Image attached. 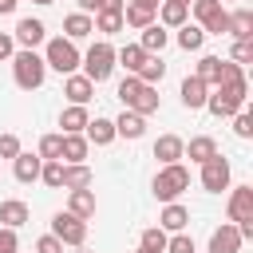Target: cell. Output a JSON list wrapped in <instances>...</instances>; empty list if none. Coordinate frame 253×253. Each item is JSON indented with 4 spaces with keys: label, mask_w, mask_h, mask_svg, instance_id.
Segmentation results:
<instances>
[{
    "label": "cell",
    "mask_w": 253,
    "mask_h": 253,
    "mask_svg": "<svg viewBox=\"0 0 253 253\" xmlns=\"http://www.w3.org/2000/svg\"><path fill=\"white\" fill-rule=\"evenodd\" d=\"M8 63H12V79H16L20 91H40V87H43V79H47V63H43L40 51H32V47H16V55H12Z\"/></svg>",
    "instance_id": "6da1fadb"
},
{
    "label": "cell",
    "mask_w": 253,
    "mask_h": 253,
    "mask_svg": "<svg viewBox=\"0 0 253 253\" xmlns=\"http://www.w3.org/2000/svg\"><path fill=\"white\" fill-rule=\"evenodd\" d=\"M150 190H154L158 202H178V198L190 190V170H186L182 162H166V166H158Z\"/></svg>",
    "instance_id": "7a4b0ae2"
},
{
    "label": "cell",
    "mask_w": 253,
    "mask_h": 253,
    "mask_svg": "<svg viewBox=\"0 0 253 253\" xmlns=\"http://www.w3.org/2000/svg\"><path fill=\"white\" fill-rule=\"evenodd\" d=\"M79 59H83V51H79L67 36H51V40H43V63H47V71L71 75V71H79Z\"/></svg>",
    "instance_id": "3957f363"
},
{
    "label": "cell",
    "mask_w": 253,
    "mask_h": 253,
    "mask_svg": "<svg viewBox=\"0 0 253 253\" xmlns=\"http://www.w3.org/2000/svg\"><path fill=\"white\" fill-rule=\"evenodd\" d=\"M190 16L206 36H229V12L221 0H190Z\"/></svg>",
    "instance_id": "277c9868"
},
{
    "label": "cell",
    "mask_w": 253,
    "mask_h": 253,
    "mask_svg": "<svg viewBox=\"0 0 253 253\" xmlns=\"http://www.w3.org/2000/svg\"><path fill=\"white\" fill-rule=\"evenodd\" d=\"M79 67H83V75H87L91 83H103V79H111V71H115V47H111L107 40L91 43V47L83 51Z\"/></svg>",
    "instance_id": "5b68a950"
},
{
    "label": "cell",
    "mask_w": 253,
    "mask_h": 253,
    "mask_svg": "<svg viewBox=\"0 0 253 253\" xmlns=\"http://www.w3.org/2000/svg\"><path fill=\"white\" fill-rule=\"evenodd\" d=\"M198 182H202L206 194H221V190H229V186H233V166H229V158H221V150H217L213 158H206Z\"/></svg>",
    "instance_id": "8992f818"
},
{
    "label": "cell",
    "mask_w": 253,
    "mask_h": 253,
    "mask_svg": "<svg viewBox=\"0 0 253 253\" xmlns=\"http://www.w3.org/2000/svg\"><path fill=\"white\" fill-rule=\"evenodd\" d=\"M51 233H55L63 245H75V249H83V245H87V221H83V217H75L71 210L51 213Z\"/></svg>",
    "instance_id": "52a82bcc"
},
{
    "label": "cell",
    "mask_w": 253,
    "mask_h": 253,
    "mask_svg": "<svg viewBox=\"0 0 253 253\" xmlns=\"http://www.w3.org/2000/svg\"><path fill=\"white\" fill-rule=\"evenodd\" d=\"M225 217H229L233 225H237V221H249V217H253V186H229Z\"/></svg>",
    "instance_id": "ba28073f"
},
{
    "label": "cell",
    "mask_w": 253,
    "mask_h": 253,
    "mask_svg": "<svg viewBox=\"0 0 253 253\" xmlns=\"http://www.w3.org/2000/svg\"><path fill=\"white\" fill-rule=\"evenodd\" d=\"M12 40H16V47H32V51H36V47L47 40V28H43V20H32V16H24V20L16 24Z\"/></svg>",
    "instance_id": "9c48e42d"
},
{
    "label": "cell",
    "mask_w": 253,
    "mask_h": 253,
    "mask_svg": "<svg viewBox=\"0 0 253 253\" xmlns=\"http://www.w3.org/2000/svg\"><path fill=\"white\" fill-rule=\"evenodd\" d=\"M206 253H241V233L233 221H221L213 233H210V249Z\"/></svg>",
    "instance_id": "30bf717a"
},
{
    "label": "cell",
    "mask_w": 253,
    "mask_h": 253,
    "mask_svg": "<svg viewBox=\"0 0 253 253\" xmlns=\"http://www.w3.org/2000/svg\"><path fill=\"white\" fill-rule=\"evenodd\" d=\"M63 95H67V103L87 107V103H91V95H95V83H91L83 71H71V75H63Z\"/></svg>",
    "instance_id": "8fae6325"
},
{
    "label": "cell",
    "mask_w": 253,
    "mask_h": 253,
    "mask_svg": "<svg viewBox=\"0 0 253 253\" xmlns=\"http://www.w3.org/2000/svg\"><path fill=\"white\" fill-rule=\"evenodd\" d=\"M178 99H182V107H186V111H202V107H206V99H210V87H206L198 75H186V79H182V87H178Z\"/></svg>",
    "instance_id": "7c38bea8"
},
{
    "label": "cell",
    "mask_w": 253,
    "mask_h": 253,
    "mask_svg": "<svg viewBox=\"0 0 253 253\" xmlns=\"http://www.w3.org/2000/svg\"><path fill=\"white\" fill-rule=\"evenodd\" d=\"M115 134H119V138H130V142H138V138L146 134V115H138V111L123 107V115L115 119Z\"/></svg>",
    "instance_id": "4fadbf2b"
},
{
    "label": "cell",
    "mask_w": 253,
    "mask_h": 253,
    "mask_svg": "<svg viewBox=\"0 0 253 253\" xmlns=\"http://www.w3.org/2000/svg\"><path fill=\"white\" fill-rule=\"evenodd\" d=\"M40 166H43V158L32 154V150H20V154L12 158V174H16V182H24V186L40 182Z\"/></svg>",
    "instance_id": "5bb4252c"
},
{
    "label": "cell",
    "mask_w": 253,
    "mask_h": 253,
    "mask_svg": "<svg viewBox=\"0 0 253 253\" xmlns=\"http://www.w3.org/2000/svg\"><path fill=\"white\" fill-rule=\"evenodd\" d=\"M190 225V210L182 202H162V213H158V229L166 233H182Z\"/></svg>",
    "instance_id": "9a60e30c"
},
{
    "label": "cell",
    "mask_w": 253,
    "mask_h": 253,
    "mask_svg": "<svg viewBox=\"0 0 253 253\" xmlns=\"http://www.w3.org/2000/svg\"><path fill=\"white\" fill-rule=\"evenodd\" d=\"M83 138L91 142V146H111L119 134H115V119H103V115H95L87 126H83Z\"/></svg>",
    "instance_id": "2e32d148"
},
{
    "label": "cell",
    "mask_w": 253,
    "mask_h": 253,
    "mask_svg": "<svg viewBox=\"0 0 253 253\" xmlns=\"http://www.w3.org/2000/svg\"><path fill=\"white\" fill-rule=\"evenodd\" d=\"M28 221H32L28 202H20V198H4V202H0V225L20 229V225H28Z\"/></svg>",
    "instance_id": "e0dca14e"
},
{
    "label": "cell",
    "mask_w": 253,
    "mask_h": 253,
    "mask_svg": "<svg viewBox=\"0 0 253 253\" xmlns=\"http://www.w3.org/2000/svg\"><path fill=\"white\" fill-rule=\"evenodd\" d=\"M154 4H142V0H126V8H123V24L126 28H134V32H142L146 24H154Z\"/></svg>",
    "instance_id": "ac0fdd59"
},
{
    "label": "cell",
    "mask_w": 253,
    "mask_h": 253,
    "mask_svg": "<svg viewBox=\"0 0 253 253\" xmlns=\"http://www.w3.org/2000/svg\"><path fill=\"white\" fill-rule=\"evenodd\" d=\"M170 43V28H162L158 20L154 24H146L142 28V36H138V47L146 51V55H162V47Z\"/></svg>",
    "instance_id": "d6986e66"
},
{
    "label": "cell",
    "mask_w": 253,
    "mask_h": 253,
    "mask_svg": "<svg viewBox=\"0 0 253 253\" xmlns=\"http://www.w3.org/2000/svg\"><path fill=\"white\" fill-rule=\"evenodd\" d=\"M182 150H186V138H178V134H158V138H154V158H158V166L182 162Z\"/></svg>",
    "instance_id": "ffe728a7"
},
{
    "label": "cell",
    "mask_w": 253,
    "mask_h": 253,
    "mask_svg": "<svg viewBox=\"0 0 253 253\" xmlns=\"http://www.w3.org/2000/svg\"><path fill=\"white\" fill-rule=\"evenodd\" d=\"M67 210L75 213V217H95V210H99V202H95V190L91 186H83V190H67Z\"/></svg>",
    "instance_id": "44dd1931"
},
{
    "label": "cell",
    "mask_w": 253,
    "mask_h": 253,
    "mask_svg": "<svg viewBox=\"0 0 253 253\" xmlns=\"http://www.w3.org/2000/svg\"><path fill=\"white\" fill-rule=\"evenodd\" d=\"M154 20H158L162 28H182V24L190 20V4H174V0H158V12H154Z\"/></svg>",
    "instance_id": "7402d4cb"
},
{
    "label": "cell",
    "mask_w": 253,
    "mask_h": 253,
    "mask_svg": "<svg viewBox=\"0 0 253 253\" xmlns=\"http://www.w3.org/2000/svg\"><path fill=\"white\" fill-rule=\"evenodd\" d=\"M91 32H95V20H91L87 12H67V16H63V36H67L71 43L87 40Z\"/></svg>",
    "instance_id": "603a6c76"
},
{
    "label": "cell",
    "mask_w": 253,
    "mask_h": 253,
    "mask_svg": "<svg viewBox=\"0 0 253 253\" xmlns=\"http://www.w3.org/2000/svg\"><path fill=\"white\" fill-rule=\"evenodd\" d=\"M91 123V115H87V107H79V103H67L63 111H59V134H83V126Z\"/></svg>",
    "instance_id": "cb8c5ba5"
},
{
    "label": "cell",
    "mask_w": 253,
    "mask_h": 253,
    "mask_svg": "<svg viewBox=\"0 0 253 253\" xmlns=\"http://www.w3.org/2000/svg\"><path fill=\"white\" fill-rule=\"evenodd\" d=\"M217 154V142L210 138V134H194L190 142H186V150H182V158H190L194 166H202L206 158H213Z\"/></svg>",
    "instance_id": "d4e9b609"
},
{
    "label": "cell",
    "mask_w": 253,
    "mask_h": 253,
    "mask_svg": "<svg viewBox=\"0 0 253 253\" xmlns=\"http://www.w3.org/2000/svg\"><path fill=\"white\" fill-rule=\"evenodd\" d=\"M91 154V142L83 134H63V146H59V162H87Z\"/></svg>",
    "instance_id": "484cf974"
},
{
    "label": "cell",
    "mask_w": 253,
    "mask_h": 253,
    "mask_svg": "<svg viewBox=\"0 0 253 253\" xmlns=\"http://www.w3.org/2000/svg\"><path fill=\"white\" fill-rule=\"evenodd\" d=\"M91 182H95V174L87 162H63V190H83Z\"/></svg>",
    "instance_id": "4316f807"
},
{
    "label": "cell",
    "mask_w": 253,
    "mask_h": 253,
    "mask_svg": "<svg viewBox=\"0 0 253 253\" xmlns=\"http://www.w3.org/2000/svg\"><path fill=\"white\" fill-rule=\"evenodd\" d=\"M142 59H146V51H142L138 43H123V47L115 51V67H123L126 75H134V71L142 67Z\"/></svg>",
    "instance_id": "83f0119b"
},
{
    "label": "cell",
    "mask_w": 253,
    "mask_h": 253,
    "mask_svg": "<svg viewBox=\"0 0 253 253\" xmlns=\"http://www.w3.org/2000/svg\"><path fill=\"white\" fill-rule=\"evenodd\" d=\"M174 32H178L174 40H178V47H182V51H202V43H206V32H202L198 24H190V20H186V24H182V28H174Z\"/></svg>",
    "instance_id": "f1b7e54d"
},
{
    "label": "cell",
    "mask_w": 253,
    "mask_h": 253,
    "mask_svg": "<svg viewBox=\"0 0 253 253\" xmlns=\"http://www.w3.org/2000/svg\"><path fill=\"white\" fill-rule=\"evenodd\" d=\"M202 111H210V115H213V119H233V115H237V111H241V107H237V103H233V99H225V95H221V91H217V87H213V91H210V99H206V107H202Z\"/></svg>",
    "instance_id": "f546056e"
},
{
    "label": "cell",
    "mask_w": 253,
    "mask_h": 253,
    "mask_svg": "<svg viewBox=\"0 0 253 253\" xmlns=\"http://www.w3.org/2000/svg\"><path fill=\"white\" fill-rule=\"evenodd\" d=\"M134 75H138L142 83H150V87H158V83L166 79V63H162V55H146V59H142V67H138Z\"/></svg>",
    "instance_id": "4dcf8cb0"
},
{
    "label": "cell",
    "mask_w": 253,
    "mask_h": 253,
    "mask_svg": "<svg viewBox=\"0 0 253 253\" xmlns=\"http://www.w3.org/2000/svg\"><path fill=\"white\" fill-rule=\"evenodd\" d=\"M229 36H233V40H249V36H253V12H249V8L229 12Z\"/></svg>",
    "instance_id": "1f68e13d"
},
{
    "label": "cell",
    "mask_w": 253,
    "mask_h": 253,
    "mask_svg": "<svg viewBox=\"0 0 253 253\" xmlns=\"http://www.w3.org/2000/svg\"><path fill=\"white\" fill-rule=\"evenodd\" d=\"M194 75H198L206 87H217V75H221V55H202V59H198V67H194Z\"/></svg>",
    "instance_id": "d6a6232c"
},
{
    "label": "cell",
    "mask_w": 253,
    "mask_h": 253,
    "mask_svg": "<svg viewBox=\"0 0 253 253\" xmlns=\"http://www.w3.org/2000/svg\"><path fill=\"white\" fill-rule=\"evenodd\" d=\"M91 20H95V32H103V36H119L126 28L123 24V12H95Z\"/></svg>",
    "instance_id": "836d02e7"
},
{
    "label": "cell",
    "mask_w": 253,
    "mask_h": 253,
    "mask_svg": "<svg viewBox=\"0 0 253 253\" xmlns=\"http://www.w3.org/2000/svg\"><path fill=\"white\" fill-rule=\"evenodd\" d=\"M40 182L51 186V190H63V162H59V158H47V162L40 166Z\"/></svg>",
    "instance_id": "e575fe53"
},
{
    "label": "cell",
    "mask_w": 253,
    "mask_h": 253,
    "mask_svg": "<svg viewBox=\"0 0 253 253\" xmlns=\"http://www.w3.org/2000/svg\"><path fill=\"white\" fill-rule=\"evenodd\" d=\"M166 229H158V225H150V229H142V237H138V249H150V253H162L166 249Z\"/></svg>",
    "instance_id": "d590c367"
},
{
    "label": "cell",
    "mask_w": 253,
    "mask_h": 253,
    "mask_svg": "<svg viewBox=\"0 0 253 253\" xmlns=\"http://www.w3.org/2000/svg\"><path fill=\"white\" fill-rule=\"evenodd\" d=\"M217 91L225 95V99H233L237 107L249 99V79H233V83H217Z\"/></svg>",
    "instance_id": "8d00e7d4"
},
{
    "label": "cell",
    "mask_w": 253,
    "mask_h": 253,
    "mask_svg": "<svg viewBox=\"0 0 253 253\" xmlns=\"http://www.w3.org/2000/svg\"><path fill=\"white\" fill-rule=\"evenodd\" d=\"M162 253H198V249H194V237L182 229V233H170L166 237V249Z\"/></svg>",
    "instance_id": "74e56055"
},
{
    "label": "cell",
    "mask_w": 253,
    "mask_h": 253,
    "mask_svg": "<svg viewBox=\"0 0 253 253\" xmlns=\"http://www.w3.org/2000/svg\"><path fill=\"white\" fill-rule=\"evenodd\" d=\"M229 59H233V63H241V67H245V63H253V36H249V40H233Z\"/></svg>",
    "instance_id": "f35d334b"
},
{
    "label": "cell",
    "mask_w": 253,
    "mask_h": 253,
    "mask_svg": "<svg viewBox=\"0 0 253 253\" xmlns=\"http://www.w3.org/2000/svg\"><path fill=\"white\" fill-rule=\"evenodd\" d=\"M59 146H63V134H43L40 146H36V154L47 162V158H59Z\"/></svg>",
    "instance_id": "ab89813d"
},
{
    "label": "cell",
    "mask_w": 253,
    "mask_h": 253,
    "mask_svg": "<svg viewBox=\"0 0 253 253\" xmlns=\"http://www.w3.org/2000/svg\"><path fill=\"white\" fill-rule=\"evenodd\" d=\"M233 79H245V67L233 63V59H221V75H217V83H233Z\"/></svg>",
    "instance_id": "60d3db41"
},
{
    "label": "cell",
    "mask_w": 253,
    "mask_h": 253,
    "mask_svg": "<svg viewBox=\"0 0 253 253\" xmlns=\"http://www.w3.org/2000/svg\"><path fill=\"white\" fill-rule=\"evenodd\" d=\"M233 134H237V138H253V115L237 111V115H233Z\"/></svg>",
    "instance_id": "b9f144b4"
},
{
    "label": "cell",
    "mask_w": 253,
    "mask_h": 253,
    "mask_svg": "<svg viewBox=\"0 0 253 253\" xmlns=\"http://www.w3.org/2000/svg\"><path fill=\"white\" fill-rule=\"evenodd\" d=\"M20 150H24V146H20V138H16V134H0V158H8V162H12Z\"/></svg>",
    "instance_id": "7bdbcfd3"
},
{
    "label": "cell",
    "mask_w": 253,
    "mask_h": 253,
    "mask_svg": "<svg viewBox=\"0 0 253 253\" xmlns=\"http://www.w3.org/2000/svg\"><path fill=\"white\" fill-rule=\"evenodd\" d=\"M0 253H20V237L8 225H0Z\"/></svg>",
    "instance_id": "ee69618b"
},
{
    "label": "cell",
    "mask_w": 253,
    "mask_h": 253,
    "mask_svg": "<svg viewBox=\"0 0 253 253\" xmlns=\"http://www.w3.org/2000/svg\"><path fill=\"white\" fill-rule=\"evenodd\" d=\"M36 253H63V241H59L55 233H43V237L36 241Z\"/></svg>",
    "instance_id": "f6af8a7d"
},
{
    "label": "cell",
    "mask_w": 253,
    "mask_h": 253,
    "mask_svg": "<svg viewBox=\"0 0 253 253\" xmlns=\"http://www.w3.org/2000/svg\"><path fill=\"white\" fill-rule=\"evenodd\" d=\"M16 55V40H12V32H0V63H8Z\"/></svg>",
    "instance_id": "bcb514c9"
},
{
    "label": "cell",
    "mask_w": 253,
    "mask_h": 253,
    "mask_svg": "<svg viewBox=\"0 0 253 253\" xmlns=\"http://www.w3.org/2000/svg\"><path fill=\"white\" fill-rule=\"evenodd\" d=\"M126 0H95V12H123Z\"/></svg>",
    "instance_id": "7dc6e473"
},
{
    "label": "cell",
    "mask_w": 253,
    "mask_h": 253,
    "mask_svg": "<svg viewBox=\"0 0 253 253\" xmlns=\"http://www.w3.org/2000/svg\"><path fill=\"white\" fill-rule=\"evenodd\" d=\"M16 4H20V0H0V16H12V12H16Z\"/></svg>",
    "instance_id": "c3c4849f"
},
{
    "label": "cell",
    "mask_w": 253,
    "mask_h": 253,
    "mask_svg": "<svg viewBox=\"0 0 253 253\" xmlns=\"http://www.w3.org/2000/svg\"><path fill=\"white\" fill-rule=\"evenodd\" d=\"M79 4V12H87V16H95V0H75Z\"/></svg>",
    "instance_id": "681fc988"
},
{
    "label": "cell",
    "mask_w": 253,
    "mask_h": 253,
    "mask_svg": "<svg viewBox=\"0 0 253 253\" xmlns=\"http://www.w3.org/2000/svg\"><path fill=\"white\" fill-rule=\"evenodd\" d=\"M32 4H43V8H47V4H55V0H32Z\"/></svg>",
    "instance_id": "f907efd6"
},
{
    "label": "cell",
    "mask_w": 253,
    "mask_h": 253,
    "mask_svg": "<svg viewBox=\"0 0 253 253\" xmlns=\"http://www.w3.org/2000/svg\"><path fill=\"white\" fill-rule=\"evenodd\" d=\"M142 4H154V8H158V0H142Z\"/></svg>",
    "instance_id": "816d5d0a"
},
{
    "label": "cell",
    "mask_w": 253,
    "mask_h": 253,
    "mask_svg": "<svg viewBox=\"0 0 253 253\" xmlns=\"http://www.w3.org/2000/svg\"><path fill=\"white\" fill-rule=\"evenodd\" d=\"M134 253H150V249H134Z\"/></svg>",
    "instance_id": "f5cc1de1"
},
{
    "label": "cell",
    "mask_w": 253,
    "mask_h": 253,
    "mask_svg": "<svg viewBox=\"0 0 253 253\" xmlns=\"http://www.w3.org/2000/svg\"><path fill=\"white\" fill-rule=\"evenodd\" d=\"M174 4H190V0H174Z\"/></svg>",
    "instance_id": "db71d44e"
},
{
    "label": "cell",
    "mask_w": 253,
    "mask_h": 253,
    "mask_svg": "<svg viewBox=\"0 0 253 253\" xmlns=\"http://www.w3.org/2000/svg\"><path fill=\"white\" fill-rule=\"evenodd\" d=\"M221 4H229V0H221Z\"/></svg>",
    "instance_id": "11a10c76"
},
{
    "label": "cell",
    "mask_w": 253,
    "mask_h": 253,
    "mask_svg": "<svg viewBox=\"0 0 253 253\" xmlns=\"http://www.w3.org/2000/svg\"><path fill=\"white\" fill-rule=\"evenodd\" d=\"M83 253H91V249H83Z\"/></svg>",
    "instance_id": "9f6ffc18"
}]
</instances>
